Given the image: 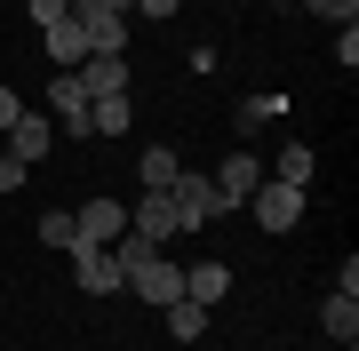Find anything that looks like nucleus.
Wrapping results in <instances>:
<instances>
[{
    "instance_id": "nucleus-19",
    "label": "nucleus",
    "mask_w": 359,
    "mask_h": 351,
    "mask_svg": "<svg viewBox=\"0 0 359 351\" xmlns=\"http://www.w3.org/2000/svg\"><path fill=\"white\" fill-rule=\"evenodd\" d=\"M311 16H327V25H359V0H304Z\"/></svg>"
},
{
    "instance_id": "nucleus-14",
    "label": "nucleus",
    "mask_w": 359,
    "mask_h": 351,
    "mask_svg": "<svg viewBox=\"0 0 359 351\" xmlns=\"http://www.w3.org/2000/svg\"><path fill=\"white\" fill-rule=\"evenodd\" d=\"M168 336H176V343H200V336H208V303L176 296V303H168Z\"/></svg>"
},
{
    "instance_id": "nucleus-12",
    "label": "nucleus",
    "mask_w": 359,
    "mask_h": 351,
    "mask_svg": "<svg viewBox=\"0 0 359 351\" xmlns=\"http://www.w3.org/2000/svg\"><path fill=\"white\" fill-rule=\"evenodd\" d=\"M128 120H136L128 96H96L88 104V136H128Z\"/></svg>"
},
{
    "instance_id": "nucleus-22",
    "label": "nucleus",
    "mask_w": 359,
    "mask_h": 351,
    "mask_svg": "<svg viewBox=\"0 0 359 351\" xmlns=\"http://www.w3.org/2000/svg\"><path fill=\"white\" fill-rule=\"evenodd\" d=\"M16 184H25V160H16V152H0V192H16Z\"/></svg>"
},
{
    "instance_id": "nucleus-15",
    "label": "nucleus",
    "mask_w": 359,
    "mask_h": 351,
    "mask_svg": "<svg viewBox=\"0 0 359 351\" xmlns=\"http://www.w3.org/2000/svg\"><path fill=\"white\" fill-rule=\"evenodd\" d=\"M136 176H144V192H168V184H176V176H184V160H176V152H168V144H152V152H144V160H136Z\"/></svg>"
},
{
    "instance_id": "nucleus-4",
    "label": "nucleus",
    "mask_w": 359,
    "mask_h": 351,
    "mask_svg": "<svg viewBox=\"0 0 359 351\" xmlns=\"http://www.w3.org/2000/svg\"><path fill=\"white\" fill-rule=\"evenodd\" d=\"M72 272H80V296H120V287H128L112 247H72Z\"/></svg>"
},
{
    "instance_id": "nucleus-24",
    "label": "nucleus",
    "mask_w": 359,
    "mask_h": 351,
    "mask_svg": "<svg viewBox=\"0 0 359 351\" xmlns=\"http://www.w3.org/2000/svg\"><path fill=\"white\" fill-rule=\"evenodd\" d=\"M16 120H25V104H16V88H0V136H8Z\"/></svg>"
},
{
    "instance_id": "nucleus-20",
    "label": "nucleus",
    "mask_w": 359,
    "mask_h": 351,
    "mask_svg": "<svg viewBox=\"0 0 359 351\" xmlns=\"http://www.w3.org/2000/svg\"><path fill=\"white\" fill-rule=\"evenodd\" d=\"M25 8H32V25L48 32V25H65V16H72V0H25Z\"/></svg>"
},
{
    "instance_id": "nucleus-11",
    "label": "nucleus",
    "mask_w": 359,
    "mask_h": 351,
    "mask_svg": "<svg viewBox=\"0 0 359 351\" xmlns=\"http://www.w3.org/2000/svg\"><path fill=\"white\" fill-rule=\"evenodd\" d=\"M48 56H56V72H80V64H88V40H80L72 16H65V25H48Z\"/></svg>"
},
{
    "instance_id": "nucleus-5",
    "label": "nucleus",
    "mask_w": 359,
    "mask_h": 351,
    "mask_svg": "<svg viewBox=\"0 0 359 351\" xmlns=\"http://www.w3.org/2000/svg\"><path fill=\"white\" fill-rule=\"evenodd\" d=\"M256 184H264V160H256V152H231L224 168H216V208H248Z\"/></svg>"
},
{
    "instance_id": "nucleus-13",
    "label": "nucleus",
    "mask_w": 359,
    "mask_h": 351,
    "mask_svg": "<svg viewBox=\"0 0 359 351\" xmlns=\"http://www.w3.org/2000/svg\"><path fill=\"white\" fill-rule=\"evenodd\" d=\"M320 327L351 351V336H359V296H344V287H335V296H327V312H320Z\"/></svg>"
},
{
    "instance_id": "nucleus-21",
    "label": "nucleus",
    "mask_w": 359,
    "mask_h": 351,
    "mask_svg": "<svg viewBox=\"0 0 359 351\" xmlns=\"http://www.w3.org/2000/svg\"><path fill=\"white\" fill-rule=\"evenodd\" d=\"M335 64H344V72L359 64V25H335Z\"/></svg>"
},
{
    "instance_id": "nucleus-17",
    "label": "nucleus",
    "mask_w": 359,
    "mask_h": 351,
    "mask_svg": "<svg viewBox=\"0 0 359 351\" xmlns=\"http://www.w3.org/2000/svg\"><path fill=\"white\" fill-rule=\"evenodd\" d=\"M271 184H295V192H304V184H311V144H287V152H280V176H271Z\"/></svg>"
},
{
    "instance_id": "nucleus-10",
    "label": "nucleus",
    "mask_w": 359,
    "mask_h": 351,
    "mask_svg": "<svg viewBox=\"0 0 359 351\" xmlns=\"http://www.w3.org/2000/svg\"><path fill=\"white\" fill-rule=\"evenodd\" d=\"M280 112H287V96H240V112H231V128H240V136H264V128H271Z\"/></svg>"
},
{
    "instance_id": "nucleus-16",
    "label": "nucleus",
    "mask_w": 359,
    "mask_h": 351,
    "mask_svg": "<svg viewBox=\"0 0 359 351\" xmlns=\"http://www.w3.org/2000/svg\"><path fill=\"white\" fill-rule=\"evenodd\" d=\"M224 287H231L224 263H192V272H184V296L192 303H224Z\"/></svg>"
},
{
    "instance_id": "nucleus-1",
    "label": "nucleus",
    "mask_w": 359,
    "mask_h": 351,
    "mask_svg": "<svg viewBox=\"0 0 359 351\" xmlns=\"http://www.w3.org/2000/svg\"><path fill=\"white\" fill-rule=\"evenodd\" d=\"M168 208H176V232H208L216 223V176H176Z\"/></svg>"
},
{
    "instance_id": "nucleus-25",
    "label": "nucleus",
    "mask_w": 359,
    "mask_h": 351,
    "mask_svg": "<svg viewBox=\"0 0 359 351\" xmlns=\"http://www.w3.org/2000/svg\"><path fill=\"white\" fill-rule=\"evenodd\" d=\"M184 0H136V16H176Z\"/></svg>"
},
{
    "instance_id": "nucleus-9",
    "label": "nucleus",
    "mask_w": 359,
    "mask_h": 351,
    "mask_svg": "<svg viewBox=\"0 0 359 351\" xmlns=\"http://www.w3.org/2000/svg\"><path fill=\"white\" fill-rule=\"evenodd\" d=\"M80 88H88V104L96 96H128V56H88L80 64Z\"/></svg>"
},
{
    "instance_id": "nucleus-23",
    "label": "nucleus",
    "mask_w": 359,
    "mask_h": 351,
    "mask_svg": "<svg viewBox=\"0 0 359 351\" xmlns=\"http://www.w3.org/2000/svg\"><path fill=\"white\" fill-rule=\"evenodd\" d=\"M72 8H96V16H136V0H72Z\"/></svg>"
},
{
    "instance_id": "nucleus-18",
    "label": "nucleus",
    "mask_w": 359,
    "mask_h": 351,
    "mask_svg": "<svg viewBox=\"0 0 359 351\" xmlns=\"http://www.w3.org/2000/svg\"><path fill=\"white\" fill-rule=\"evenodd\" d=\"M40 240L72 256V247H80V232H72V208H48V216H40Z\"/></svg>"
},
{
    "instance_id": "nucleus-6",
    "label": "nucleus",
    "mask_w": 359,
    "mask_h": 351,
    "mask_svg": "<svg viewBox=\"0 0 359 351\" xmlns=\"http://www.w3.org/2000/svg\"><path fill=\"white\" fill-rule=\"evenodd\" d=\"M72 232H80V247H112L128 232V208H120V200H88V208L72 216Z\"/></svg>"
},
{
    "instance_id": "nucleus-2",
    "label": "nucleus",
    "mask_w": 359,
    "mask_h": 351,
    "mask_svg": "<svg viewBox=\"0 0 359 351\" xmlns=\"http://www.w3.org/2000/svg\"><path fill=\"white\" fill-rule=\"evenodd\" d=\"M248 208H256V223H264V232H295V223H304V192L264 176L256 192H248Z\"/></svg>"
},
{
    "instance_id": "nucleus-8",
    "label": "nucleus",
    "mask_w": 359,
    "mask_h": 351,
    "mask_svg": "<svg viewBox=\"0 0 359 351\" xmlns=\"http://www.w3.org/2000/svg\"><path fill=\"white\" fill-rule=\"evenodd\" d=\"M48 144H56V120H48V112H25V120L8 128V152L25 160V168H32V160H48Z\"/></svg>"
},
{
    "instance_id": "nucleus-3",
    "label": "nucleus",
    "mask_w": 359,
    "mask_h": 351,
    "mask_svg": "<svg viewBox=\"0 0 359 351\" xmlns=\"http://www.w3.org/2000/svg\"><path fill=\"white\" fill-rule=\"evenodd\" d=\"M48 112H56V136L88 144V88H80V72H56L48 80Z\"/></svg>"
},
{
    "instance_id": "nucleus-7",
    "label": "nucleus",
    "mask_w": 359,
    "mask_h": 351,
    "mask_svg": "<svg viewBox=\"0 0 359 351\" xmlns=\"http://www.w3.org/2000/svg\"><path fill=\"white\" fill-rule=\"evenodd\" d=\"M128 232H136V240H152V247H160V240H176V208H168V192H144V200H136V208H128Z\"/></svg>"
}]
</instances>
